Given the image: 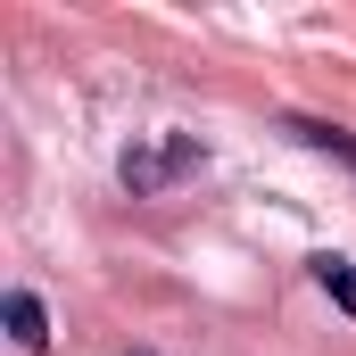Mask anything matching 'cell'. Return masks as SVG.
<instances>
[{"mask_svg":"<svg viewBox=\"0 0 356 356\" xmlns=\"http://www.w3.org/2000/svg\"><path fill=\"white\" fill-rule=\"evenodd\" d=\"M282 133H290L298 149H315V158H332V166L356 175V133L348 124H332V116H282Z\"/></svg>","mask_w":356,"mask_h":356,"instance_id":"7a4b0ae2","label":"cell"},{"mask_svg":"<svg viewBox=\"0 0 356 356\" xmlns=\"http://www.w3.org/2000/svg\"><path fill=\"white\" fill-rule=\"evenodd\" d=\"M315 282H323V298H332L340 315H356V266H348V257L323 249V257H315Z\"/></svg>","mask_w":356,"mask_h":356,"instance_id":"277c9868","label":"cell"},{"mask_svg":"<svg viewBox=\"0 0 356 356\" xmlns=\"http://www.w3.org/2000/svg\"><path fill=\"white\" fill-rule=\"evenodd\" d=\"M133 356H149V348H133Z\"/></svg>","mask_w":356,"mask_h":356,"instance_id":"5b68a950","label":"cell"},{"mask_svg":"<svg viewBox=\"0 0 356 356\" xmlns=\"http://www.w3.org/2000/svg\"><path fill=\"white\" fill-rule=\"evenodd\" d=\"M8 340L33 356V348H50V315H42V298L33 290H8Z\"/></svg>","mask_w":356,"mask_h":356,"instance_id":"3957f363","label":"cell"},{"mask_svg":"<svg viewBox=\"0 0 356 356\" xmlns=\"http://www.w3.org/2000/svg\"><path fill=\"white\" fill-rule=\"evenodd\" d=\"M207 166V141L199 133H141L124 158H116V182L133 191V199H166L175 182H191Z\"/></svg>","mask_w":356,"mask_h":356,"instance_id":"6da1fadb","label":"cell"}]
</instances>
